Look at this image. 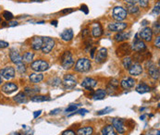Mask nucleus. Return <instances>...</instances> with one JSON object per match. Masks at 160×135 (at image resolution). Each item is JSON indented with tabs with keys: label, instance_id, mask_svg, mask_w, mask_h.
<instances>
[{
	"label": "nucleus",
	"instance_id": "obj_38",
	"mask_svg": "<svg viewBox=\"0 0 160 135\" xmlns=\"http://www.w3.org/2000/svg\"><path fill=\"white\" fill-rule=\"evenodd\" d=\"M23 129H24V132L22 133V134L21 135H33V132L31 128H27V126H22Z\"/></svg>",
	"mask_w": 160,
	"mask_h": 135
},
{
	"label": "nucleus",
	"instance_id": "obj_7",
	"mask_svg": "<svg viewBox=\"0 0 160 135\" xmlns=\"http://www.w3.org/2000/svg\"><path fill=\"white\" fill-rule=\"evenodd\" d=\"M131 51L132 50H131L130 45L128 43H124L117 48L116 53L118 57H126L127 55H129L131 53Z\"/></svg>",
	"mask_w": 160,
	"mask_h": 135
},
{
	"label": "nucleus",
	"instance_id": "obj_11",
	"mask_svg": "<svg viewBox=\"0 0 160 135\" xmlns=\"http://www.w3.org/2000/svg\"><path fill=\"white\" fill-rule=\"evenodd\" d=\"M106 58H107V49L105 48V47H102L96 53L95 59H96V63H103V62L106 61Z\"/></svg>",
	"mask_w": 160,
	"mask_h": 135
},
{
	"label": "nucleus",
	"instance_id": "obj_42",
	"mask_svg": "<svg viewBox=\"0 0 160 135\" xmlns=\"http://www.w3.org/2000/svg\"><path fill=\"white\" fill-rule=\"evenodd\" d=\"M152 31H154L155 34H159V22L158 21L154 23V27H153V30Z\"/></svg>",
	"mask_w": 160,
	"mask_h": 135
},
{
	"label": "nucleus",
	"instance_id": "obj_26",
	"mask_svg": "<svg viewBox=\"0 0 160 135\" xmlns=\"http://www.w3.org/2000/svg\"><path fill=\"white\" fill-rule=\"evenodd\" d=\"M130 36V33H124V32H120L119 34L115 35V40L117 42H123L125 40H128Z\"/></svg>",
	"mask_w": 160,
	"mask_h": 135
},
{
	"label": "nucleus",
	"instance_id": "obj_14",
	"mask_svg": "<svg viewBox=\"0 0 160 135\" xmlns=\"http://www.w3.org/2000/svg\"><path fill=\"white\" fill-rule=\"evenodd\" d=\"M1 90L3 93H5L7 95H10V94H12L18 90V85L13 83V82H7L2 86Z\"/></svg>",
	"mask_w": 160,
	"mask_h": 135
},
{
	"label": "nucleus",
	"instance_id": "obj_47",
	"mask_svg": "<svg viewBox=\"0 0 160 135\" xmlns=\"http://www.w3.org/2000/svg\"><path fill=\"white\" fill-rule=\"evenodd\" d=\"M62 135H76V133L71 130H68V131H65Z\"/></svg>",
	"mask_w": 160,
	"mask_h": 135
},
{
	"label": "nucleus",
	"instance_id": "obj_18",
	"mask_svg": "<svg viewBox=\"0 0 160 135\" xmlns=\"http://www.w3.org/2000/svg\"><path fill=\"white\" fill-rule=\"evenodd\" d=\"M148 72H149V75L154 80H158L159 79V68L157 67L155 64L151 63V62H150L149 67H148Z\"/></svg>",
	"mask_w": 160,
	"mask_h": 135
},
{
	"label": "nucleus",
	"instance_id": "obj_60",
	"mask_svg": "<svg viewBox=\"0 0 160 135\" xmlns=\"http://www.w3.org/2000/svg\"><path fill=\"white\" fill-rule=\"evenodd\" d=\"M9 135H21V134H19V133H11V134H9Z\"/></svg>",
	"mask_w": 160,
	"mask_h": 135
},
{
	"label": "nucleus",
	"instance_id": "obj_28",
	"mask_svg": "<svg viewBox=\"0 0 160 135\" xmlns=\"http://www.w3.org/2000/svg\"><path fill=\"white\" fill-rule=\"evenodd\" d=\"M14 101L18 104H23V103H26L27 102V97H26V95L23 94V93H19L18 95H16L14 96Z\"/></svg>",
	"mask_w": 160,
	"mask_h": 135
},
{
	"label": "nucleus",
	"instance_id": "obj_35",
	"mask_svg": "<svg viewBox=\"0 0 160 135\" xmlns=\"http://www.w3.org/2000/svg\"><path fill=\"white\" fill-rule=\"evenodd\" d=\"M112 111H113V108H112V107L106 106V108H104V109H102V110H99V111L97 112V114H98V115H105V114H107V113L112 112Z\"/></svg>",
	"mask_w": 160,
	"mask_h": 135
},
{
	"label": "nucleus",
	"instance_id": "obj_21",
	"mask_svg": "<svg viewBox=\"0 0 160 135\" xmlns=\"http://www.w3.org/2000/svg\"><path fill=\"white\" fill-rule=\"evenodd\" d=\"M92 34H93V36L96 37V38L100 37V36L103 34V28H102V26H101L100 23L96 22V23H94V24H93Z\"/></svg>",
	"mask_w": 160,
	"mask_h": 135
},
{
	"label": "nucleus",
	"instance_id": "obj_50",
	"mask_svg": "<svg viewBox=\"0 0 160 135\" xmlns=\"http://www.w3.org/2000/svg\"><path fill=\"white\" fill-rule=\"evenodd\" d=\"M155 45H156L158 48H159L160 47V37L159 36L157 38V40H156V42H155Z\"/></svg>",
	"mask_w": 160,
	"mask_h": 135
},
{
	"label": "nucleus",
	"instance_id": "obj_8",
	"mask_svg": "<svg viewBox=\"0 0 160 135\" xmlns=\"http://www.w3.org/2000/svg\"><path fill=\"white\" fill-rule=\"evenodd\" d=\"M112 126L117 131V133H119L120 134H123L126 131L124 122L120 119H114L112 120Z\"/></svg>",
	"mask_w": 160,
	"mask_h": 135
},
{
	"label": "nucleus",
	"instance_id": "obj_17",
	"mask_svg": "<svg viewBox=\"0 0 160 135\" xmlns=\"http://www.w3.org/2000/svg\"><path fill=\"white\" fill-rule=\"evenodd\" d=\"M9 57H10L11 61H12L14 64H16V65L22 62V57L20 55V53H19L16 49H11V50H10Z\"/></svg>",
	"mask_w": 160,
	"mask_h": 135
},
{
	"label": "nucleus",
	"instance_id": "obj_29",
	"mask_svg": "<svg viewBox=\"0 0 160 135\" xmlns=\"http://www.w3.org/2000/svg\"><path fill=\"white\" fill-rule=\"evenodd\" d=\"M101 133H102V135H117L114 132V128L112 125H107V126L104 127L102 129Z\"/></svg>",
	"mask_w": 160,
	"mask_h": 135
},
{
	"label": "nucleus",
	"instance_id": "obj_32",
	"mask_svg": "<svg viewBox=\"0 0 160 135\" xmlns=\"http://www.w3.org/2000/svg\"><path fill=\"white\" fill-rule=\"evenodd\" d=\"M127 11L130 14H135L139 11V7L136 5H129L127 7Z\"/></svg>",
	"mask_w": 160,
	"mask_h": 135
},
{
	"label": "nucleus",
	"instance_id": "obj_59",
	"mask_svg": "<svg viewBox=\"0 0 160 135\" xmlns=\"http://www.w3.org/2000/svg\"><path fill=\"white\" fill-rule=\"evenodd\" d=\"M142 24H143V25H146V24H147V23H146V21H144Z\"/></svg>",
	"mask_w": 160,
	"mask_h": 135
},
{
	"label": "nucleus",
	"instance_id": "obj_4",
	"mask_svg": "<svg viewBox=\"0 0 160 135\" xmlns=\"http://www.w3.org/2000/svg\"><path fill=\"white\" fill-rule=\"evenodd\" d=\"M31 68L36 72H43L49 68V64L45 60L39 59V60H35L32 62L31 64Z\"/></svg>",
	"mask_w": 160,
	"mask_h": 135
},
{
	"label": "nucleus",
	"instance_id": "obj_37",
	"mask_svg": "<svg viewBox=\"0 0 160 135\" xmlns=\"http://www.w3.org/2000/svg\"><path fill=\"white\" fill-rule=\"evenodd\" d=\"M3 17L5 18V20L7 21H11L13 19V14L11 12H8V11H4L3 12Z\"/></svg>",
	"mask_w": 160,
	"mask_h": 135
},
{
	"label": "nucleus",
	"instance_id": "obj_1",
	"mask_svg": "<svg viewBox=\"0 0 160 135\" xmlns=\"http://www.w3.org/2000/svg\"><path fill=\"white\" fill-rule=\"evenodd\" d=\"M91 68V61L88 59V58H80L76 64H75V71H78V72H86L88 71L89 69Z\"/></svg>",
	"mask_w": 160,
	"mask_h": 135
},
{
	"label": "nucleus",
	"instance_id": "obj_36",
	"mask_svg": "<svg viewBox=\"0 0 160 135\" xmlns=\"http://www.w3.org/2000/svg\"><path fill=\"white\" fill-rule=\"evenodd\" d=\"M51 81H52V82H50V84H51L52 86H55V87L59 86V85L61 84V80H60L59 78H53Z\"/></svg>",
	"mask_w": 160,
	"mask_h": 135
},
{
	"label": "nucleus",
	"instance_id": "obj_5",
	"mask_svg": "<svg viewBox=\"0 0 160 135\" xmlns=\"http://www.w3.org/2000/svg\"><path fill=\"white\" fill-rule=\"evenodd\" d=\"M112 16H113V18L116 21H121L126 19V17H127V10L125 8H123L122 7H116L113 8Z\"/></svg>",
	"mask_w": 160,
	"mask_h": 135
},
{
	"label": "nucleus",
	"instance_id": "obj_9",
	"mask_svg": "<svg viewBox=\"0 0 160 135\" xmlns=\"http://www.w3.org/2000/svg\"><path fill=\"white\" fill-rule=\"evenodd\" d=\"M127 26L128 25L125 22H120V21L112 22V23H109L108 30L111 32H122L123 30H125L127 28Z\"/></svg>",
	"mask_w": 160,
	"mask_h": 135
},
{
	"label": "nucleus",
	"instance_id": "obj_27",
	"mask_svg": "<svg viewBox=\"0 0 160 135\" xmlns=\"http://www.w3.org/2000/svg\"><path fill=\"white\" fill-rule=\"evenodd\" d=\"M94 130L92 127H83L78 130L77 134L78 135H93Z\"/></svg>",
	"mask_w": 160,
	"mask_h": 135
},
{
	"label": "nucleus",
	"instance_id": "obj_57",
	"mask_svg": "<svg viewBox=\"0 0 160 135\" xmlns=\"http://www.w3.org/2000/svg\"><path fill=\"white\" fill-rule=\"evenodd\" d=\"M145 117H146V116H145V115H143V116H141V118H140V119H142V120H144V118H145Z\"/></svg>",
	"mask_w": 160,
	"mask_h": 135
},
{
	"label": "nucleus",
	"instance_id": "obj_62",
	"mask_svg": "<svg viewBox=\"0 0 160 135\" xmlns=\"http://www.w3.org/2000/svg\"><path fill=\"white\" fill-rule=\"evenodd\" d=\"M142 135H143V134H142Z\"/></svg>",
	"mask_w": 160,
	"mask_h": 135
},
{
	"label": "nucleus",
	"instance_id": "obj_2",
	"mask_svg": "<svg viewBox=\"0 0 160 135\" xmlns=\"http://www.w3.org/2000/svg\"><path fill=\"white\" fill-rule=\"evenodd\" d=\"M60 62H61L62 67L66 68V69L70 68L74 65V60H73L72 55H71V53L69 51L64 52V54L60 58Z\"/></svg>",
	"mask_w": 160,
	"mask_h": 135
},
{
	"label": "nucleus",
	"instance_id": "obj_23",
	"mask_svg": "<svg viewBox=\"0 0 160 135\" xmlns=\"http://www.w3.org/2000/svg\"><path fill=\"white\" fill-rule=\"evenodd\" d=\"M31 82L32 83H38V82H41L43 80H44V75L42 73H32L30 75L29 77Z\"/></svg>",
	"mask_w": 160,
	"mask_h": 135
},
{
	"label": "nucleus",
	"instance_id": "obj_33",
	"mask_svg": "<svg viewBox=\"0 0 160 135\" xmlns=\"http://www.w3.org/2000/svg\"><path fill=\"white\" fill-rule=\"evenodd\" d=\"M122 64H123V66L125 68H128L130 67V65L132 64V60H131V58H129V57H125L124 58H123V60H122Z\"/></svg>",
	"mask_w": 160,
	"mask_h": 135
},
{
	"label": "nucleus",
	"instance_id": "obj_22",
	"mask_svg": "<svg viewBox=\"0 0 160 135\" xmlns=\"http://www.w3.org/2000/svg\"><path fill=\"white\" fill-rule=\"evenodd\" d=\"M60 37L63 41L66 42H68L70 40H72L73 38V31L71 29H68V30H65L63 31L61 34H60Z\"/></svg>",
	"mask_w": 160,
	"mask_h": 135
},
{
	"label": "nucleus",
	"instance_id": "obj_40",
	"mask_svg": "<svg viewBox=\"0 0 160 135\" xmlns=\"http://www.w3.org/2000/svg\"><path fill=\"white\" fill-rule=\"evenodd\" d=\"M140 7H144V8H146L148 7V4H149V0H139L138 1Z\"/></svg>",
	"mask_w": 160,
	"mask_h": 135
},
{
	"label": "nucleus",
	"instance_id": "obj_15",
	"mask_svg": "<svg viewBox=\"0 0 160 135\" xmlns=\"http://www.w3.org/2000/svg\"><path fill=\"white\" fill-rule=\"evenodd\" d=\"M96 84H97V81L96 80L93 78H89V77L85 78L82 82V86L87 90H92L94 87H96Z\"/></svg>",
	"mask_w": 160,
	"mask_h": 135
},
{
	"label": "nucleus",
	"instance_id": "obj_6",
	"mask_svg": "<svg viewBox=\"0 0 160 135\" xmlns=\"http://www.w3.org/2000/svg\"><path fill=\"white\" fill-rule=\"evenodd\" d=\"M130 47H131V50H134L135 52H143L146 49V45L144 42L138 37V34H136L135 40L133 41V45Z\"/></svg>",
	"mask_w": 160,
	"mask_h": 135
},
{
	"label": "nucleus",
	"instance_id": "obj_55",
	"mask_svg": "<svg viewBox=\"0 0 160 135\" xmlns=\"http://www.w3.org/2000/svg\"><path fill=\"white\" fill-rule=\"evenodd\" d=\"M73 10L71 9V8H68V9H64V10H62L61 11V13H70V12H72Z\"/></svg>",
	"mask_w": 160,
	"mask_h": 135
},
{
	"label": "nucleus",
	"instance_id": "obj_16",
	"mask_svg": "<svg viewBox=\"0 0 160 135\" xmlns=\"http://www.w3.org/2000/svg\"><path fill=\"white\" fill-rule=\"evenodd\" d=\"M129 72L132 76H139L143 73V67L139 63L131 64L130 67L129 68Z\"/></svg>",
	"mask_w": 160,
	"mask_h": 135
},
{
	"label": "nucleus",
	"instance_id": "obj_31",
	"mask_svg": "<svg viewBox=\"0 0 160 135\" xmlns=\"http://www.w3.org/2000/svg\"><path fill=\"white\" fill-rule=\"evenodd\" d=\"M31 100L32 102H45V101H49L50 98L47 96H44V95H33Z\"/></svg>",
	"mask_w": 160,
	"mask_h": 135
},
{
	"label": "nucleus",
	"instance_id": "obj_48",
	"mask_svg": "<svg viewBox=\"0 0 160 135\" xmlns=\"http://www.w3.org/2000/svg\"><path fill=\"white\" fill-rule=\"evenodd\" d=\"M126 3H128L129 5H135L136 3H138L139 0H125Z\"/></svg>",
	"mask_w": 160,
	"mask_h": 135
},
{
	"label": "nucleus",
	"instance_id": "obj_41",
	"mask_svg": "<svg viewBox=\"0 0 160 135\" xmlns=\"http://www.w3.org/2000/svg\"><path fill=\"white\" fill-rule=\"evenodd\" d=\"M37 92H39V91H32V88L26 87V88H25V91H24V94L27 95H32L34 93H37Z\"/></svg>",
	"mask_w": 160,
	"mask_h": 135
},
{
	"label": "nucleus",
	"instance_id": "obj_20",
	"mask_svg": "<svg viewBox=\"0 0 160 135\" xmlns=\"http://www.w3.org/2000/svg\"><path fill=\"white\" fill-rule=\"evenodd\" d=\"M31 46L33 50L38 51L42 48L43 46V38L41 37H33L31 43Z\"/></svg>",
	"mask_w": 160,
	"mask_h": 135
},
{
	"label": "nucleus",
	"instance_id": "obj_56",
	"mask_svg": "<svg viewBox=\"0 0 160 135\" xmlns=\"http://www.w3.org/2000/svg\"><path fill=\"white\" fill-rule=\"evenodd\" d=\"M51 24L52 25H55V26H58V21H51Z\"/></svg>",
	"mask_w": 160,
	"mask_h": 135
},
{
	"label": "nucleus",
	"instance_id": "obj_49",
	"mask_svg": "<svg viewBox=\"0 0 160 135\" xmlns=\"http://www.w3.org/2000/svg\"><path fill=\"white\" fill-rule=\"evenodd\" d=\"M60 111H61V109H60V108L54 109V110H52V111H51L50 115H56V114H58V113H59V112H60Z\"/></svg>",
	"mask_w": 160,
	"mask_h": 135
},
{
	"label": "nucleus",
	"instance_id": "obj_44",
	"mask_svg": "<svg viewBox=\"0 0 160 135\" xmlns=\"http://www.w3.org/2000/svg\"><path fill=\"white\" fill-rule=\"evenodd\" d=\"M159 2L157 4V6L154 7V10H153V13H155V14H157V15H159Z\"/></svg>",
	"mask_w": 160,
	"mask_h": 135
},
{
	"label": "nucleus",
	"instance_id": "obj_45",
	"mask_svg": "<svg viewBox=\"0 0 160 135\" xmlns=\"http://www.w3.org/2000/svg\"><path fill=\"white\" fill-rule=\"evenodd\" d=\"M8 45H9L8 43H7V42H5V41H0V49L6 48V47H7Z\"/></svg>",
	"mask_w": 160,
	"mask_h": 135
},
{
	"label": "nucleus",
	"instance_id": "obj_53",
	"mask_svg": "<svg viewBox=\"0 0 160 135\" xmlns=\"http://www.w3.org/2000/svg\"><path fill=\"white\" fill-rule=\"evenodd\" d=\"M88 34H89V30L88 29H85V30H83L82 31V37H85L86 35H88Z\"/></svg>",
	"mask_w": 160,
	"mask_h": 135
},
{
	"label": "nucleus",
	"instance_id": "obj_25",
	"mask_svg": "<svg viewBox=\"0 0 160 135\" xmlns=\"http://www.w3.org/2000/svg\"><path fill=\"white\" fill-rule=\"evenodd\" d=\"M150 91H151V88L145 83H140L136 87V92L139 94H145V93H149Z\"/></svg>",
	"mask_w": 160,
	"mask_h": 135
},
{
	"label": "nucleus",
	"instance_id": "obj_10",
	"mask_svg": "<svg viewBox=\"0 0 160 135\" xmlns=\"http://www.w3.org/2000/svg\"><path fill=\"white\" fill-rule=\"evenodd\" d=\"M1 77L6 80H10L15 77V68L12 67H6L1 69L0 71Z\"/></svg>",
	"mask_w": 160,
	"mask_h": 135
},
{
	"label": "nucleus",
	"instance_id": "obj_51",
	"mask_svg": "<svg viewBox=\"0 0 160 135\" xmlns=\"http://www.w3.org/2000/svg\"><path fill=\"white\" fill-rule=\"evenodd\" d=\"M41 113H42V111H41V110L35 111V112L33 113V118H34V119H36L37 117H39V116L41 115Z\"/></svg>",
	"mask_w": 160,
	"mask_h": 135
},
{
	"label": "nucleus",
	"instance_id": "obj_61",
	"mask_svg": "<svg viewBox=\"0 0 160 135\" xmlns=\"http://www.w3.org/2000/svg\"><path fill=\"white\" fill-rule=\"evenodd\" d=\"M2 83V77H1V75H0V84Z\"/></svg>",
	"mask_w": 160,
	"mask_h": 135
},
{
	"label": "nucleus",
	"instance_id": "obj_30",
	"mask_svg": "<svg viewBox=\"0 0 160 135\" xmlns=\"http://www.w3.org/2000/svg\"><path fill=\"white\" fill-rule=\"evenodd\" d=\"M34 54L32 52H26L23 57H22V62H26V63H31L32 60L33 59Z\"/></svg>",
	"mask_w": 160,
	"mask_h": 135
},
{
	"label": "nucleus",
	"instance_id": "obj_12",
	"mask_svg": "<svg viewBox=\"0 0 160 135\" xmlns=\"http://www.w3.org/2000/svg\"><path fill=\"white\" fill-rule=\"evenodd\" d=\"M76 83H77V80L71 74L66 75L64 79H63V84H64L66 88H72V87H74L76 85Z\"/></svg>",
	"mask_w": 160,
	"mask_h": 135
},
{
	"label": "nucleus",
	"instance_id": "obj_54",
	"mask_svg": "<svg viewBox=\"0 0 160 135\" xmlns=\"http://www.w3.org/2000/svg\"><path fill=\"white\" fill-rule=\"evenodd\" d=\"M96 47H94L93 49H92V51H91V58H95V52H96Z\"/></svg>",
	"mask_w": 160,
	"mask_h": 135
},
{
	"label": "nucleus",
	"instance_id": "obj_58",
	"mask_svg": "<svg viewBox=\"0 0 160 135\" xmlns=\"http://www.w3.org/2000/svg\"><path fill=\"white\" fill-rule=\"evenodd\" d=\"M31 1H33V2H42L44 0H31Z\"/></svg>",
	"mask_w": 160,
	"mask_h": 135
},
{
	"label": "nucleus",
	"instance_id": "obj_13",
	"mask_svg": "<svg viewBox=\"0 0 160 135\" xmlns=\"http://www.w3.org/2000/svg\"><path fill=\"white\" fill-rule=\"evenodd\" d=\"M152 36H153V31L149 27H144L140 32V37L142 38V40L145 42H150L152 40Z\"/></svg>",
	"mask_w": 160,
	"mask_h": 135
},
{
	"label": "nucleus",
	"instance_id": "obj_3",
	"mask_svg": "<svg viewBox=\"0 0 160 135\" xmlns=\"http://www.w3.org/2000/svg\"><path fill=\"white\" fill-rule=\"evenodd\" d=\"M56 43L55 40L51 37H43V46H42V52L44 54H48L52 51L54 48Z\"/></svg>",
	"mask_w": 160,
	"mask_h": 135
},
{
	"label": "nucleus",
	"instance_id": "obj_46",
	"mask_svg": "<svg viewBox=\"0 0 160 135\" xmlns=\"http://www.w3.org/2000/svg\"><path fill=\"white\" fill-rule=\"evenodd\" d=\"M81 10H82V11H84V13H85V14H88V12H89L88 7H87V6H86V5H82V6L81 7Z\"/></svg>",
	"mask_w": 160,
	"mask_h": 135
},
{
	"label": "nucleus",
	"instance_id": "obj_19",
	"mask_svg": "<svg viewBox=\"0 0 160 135\" xmlns=\"http://www.w3.org/2000/svg\"><path fill=\"white\" fill-rule=\"evenodd\" d=\"M120 85L123 89L125 90H129V89H131L134 85H135V80L128 77V78H125L123 79L121 81H120Z\"/></svg>",
	"mask_w": 160,
	"mask_h": 135
},
{
	"label": "nucleus",
	"instance_id": "obj_43",
	"mask_svg": "<svg viewBox=\"0 0 160 135\" xmlns=\"http://www.w3.org/2000/svg\"><path fill=\"white\" fill-rule=\"evenodd\" d=\"M88 112V110L87 109H80V110H78L77 112H74L73 114H71V115H69V116H72V115H74V114H81V115H84V114H86Z\"/></svg>",
	"mask_w": 160,
	"mask_h": 135
},
{
	"label": "nucleus",
	"instance_id": "obj_24",
	"mask_svg": "<svg viewBox=\"0 0 160 135\" xmlns=\"http://www.w3.org/2000/svg\"><path fill=\"white\" fill-rule=\"evenodd\" d=\"M106 90L103 89H98L97 91H96L93 95V99L94 100H102L106 97Z\"/></svg>",
	"mask_w": 160,
	"mask_h": 135
},
{
	"label": "nucleus",
	"instance_id": "obj_39",
	"mask_svg": "<svg viewBox=\"0 0 160 135\" xmlns=\"http://www.w3.org/2000/svg\"><path fill=\"white\" fill-rule=\"evenodd\" d=\"M78 108V105H70L67 109H66V112L67 113H69V112H75Z\"/></svg>",
	"mask_w": 160,
	"mask_h": 135
},
{
	"label": "nucleus",
	"instance_id": "obj_52",
	"mask_svg": "<svg viewBox=\"0 0 160 135\" xmlns=\"http://www.w3.org/2000/svg\"><path fill=\"white\" fill-rule=\"evenodd\" d=\"M18 25V21H11L9 23H7V26L9 27H13V26H17Z\"/></svg>",
	"mask_w": 160,
	"mask_h": 135
},
{
	"label": "nucleus",
	"instance_id": "obj_34",
	"mask_svg": "<svg viewBox=\"0 0 160 135\" xmlns=\"http://www.w3.org/2000/svg\"><path fill=\"white\" fill-rule=\"evenodd\" d=\"M16 68H17L18 72H20L21 74H23V73H25V72H26V67H25V65H24V63H23V62L17 64V67H16Z\"/></svg>",
	"mask_w": 160,
	"mask_h": 135
}]
</instances>
